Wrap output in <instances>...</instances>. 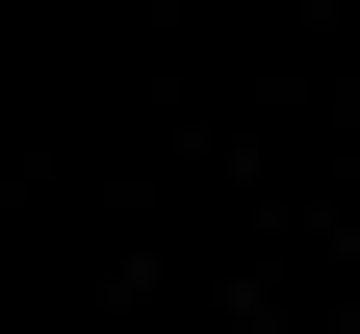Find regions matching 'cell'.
<instances>
[]
</instances>
